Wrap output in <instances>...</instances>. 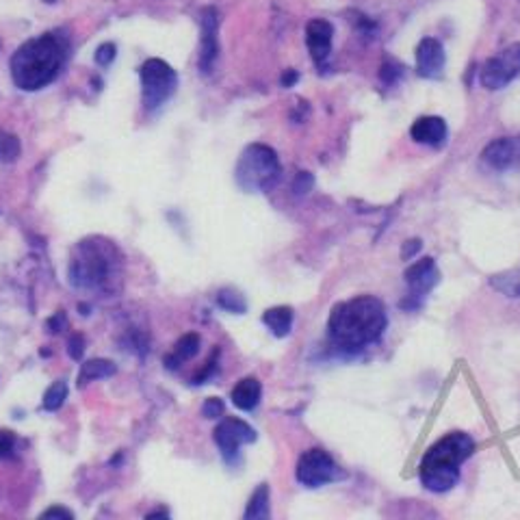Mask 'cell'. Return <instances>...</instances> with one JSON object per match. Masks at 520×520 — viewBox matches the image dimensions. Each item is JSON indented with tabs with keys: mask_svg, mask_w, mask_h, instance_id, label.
Wrapping results in <instances>:
<instances>
[{
	"mask_svg": "<svg viewBox=\"0 0 520 520\" xmlns=\"http://www.w3.org/2000/svg\"><path fill=\"white\" fill-rule=\"evenodd\" d=\"M389 326L384 304L373 295H358L334 306L328 321L329 347L340 356H358L378 343Z\"/></svg>",
	"mask_w": 520,
	"mask_h": 520,
	"instance_id": "6da1fadb",
	"label": "cell"
},
{
	"mask_svg": "<svg viewBox=\"0 0 520 520\" xmlns=\"http://www.w3.org/2000/svg\"><path fill=\"white\" fill-rule=\"evenodd\" d=\"M68 39L44 33L25 42L11 57V78L22 91H39L55 83L68 61Z\"/></svg>",
	"mask_w": 520,
	"mask_h": 520,
	"instance_id": "7a4b0ae2",
	"label": "cell"
},
{
	"mask_svg": "<svg viewBox=\"0 0 520 520\" xmlns=\"http://www.w3.org/2000/svg\"><path fill=\"white\" fill-rule=\"evenodd\" d=\"M477 451V442L464 432H449L436 441L419 464V479L425 490L442 494L453 488L460 479L464 462Z\"/></svg>",
	"mask_w": 520,
	"mask_h": 520,
	"instance_id": "3957f363",
	"label": "cell"
},
{
	"mask_svg": "<svg viewBox=\"0 0 520 520\" xmlns=\"http://www.w3.org/2000/svg\"><path fill=\"white\" fill-rule=\"evenodd\" d=\"M120 252L111 241L85 239L80 241L69 260L68 280L77 288L96 291L115 276L120 265Z\"/></svg>",
	"mask_w": 520,
	"mask_h": 520,
	"instance_id": "277c9868",
	"label": "cell"
},
{
	"mask_svg": "<svg viewBox=\"0 0 520 520\" xmlns=\"http://www.w3.org/2000/svg\"><path fill=\"white\" fill-rule=\"evenodd\" d=\"M280 159L265 143H252L243 150L234 167V181L247 193H267L280 181Z\"/></svg>",
	"mask_w": 520,
	"mask_h": 520,
	"instance_id": "5b68a950",
	"label": "cell"
},
{
	"mask_svg": "<svg viewBox=\"0 0 520 520\" xmlns=\"http://www.w3.org/2000/svg\"><path fill=\"white\" fill-rule=\"evenodd\" d=\"M141 78V100L146 111H156L170 100L178 87V74L163 59H148L139 69Z\"/></svg>",
	"mask_w": 520,
	"mask_h": 520,
	"instance_id": "8992f818",
	"label": "cell"
},
{
	"mask_svg": "<svg viewBox=\"0 0 520 520\" xmlns=\"http://www.w3.org/2000/svg\"><path fill=\"white\" fill-rule=\"evenodd\" d=\"M295 477L306 488H321V485L338 482L343 477V471H340V466L326 449L315 447L299 455Z\"/></svg>",
	"mask_w": 520,
	"mask_h": 520,
	"instance_id": "52a82bcc",
	"label": "cell"
},
{
	"mask_svg": "<svg viewBox=\"0 0 520 520\" xmlns=\"http://www.w3.org/2000/svg\"><path fill=\"white\" fill-rule=\"evenodd\" d=\"M403 277H406L408 295L401 299V302H399V308L412 312L423 306L427 293H430L432 288L441 282V271H438L432 256H425L410 265Z\"/></svg>",
	"mask_w": 520,
	"mask_h": 520,
	"instance_id": "ba28073f",
	"label": "cell"
},
{
	"mask_svg": "<svg viewBox=\"0 0 520 520\" xmlns=\"http://www.w3.org/2000/svg\"><path fill=\"white\" fill-rule=\"evenodd\" d=\"M520 77V42L510 44L479 68V83L485 89H503Z\"/></svg>",
	"mask_w": 520,
	"mask_h": 520,
	"instance_id": "9c48e42d",
	"label": "cell"
},
{
	"mask_svg": "<svg viewBox=\"0 0 520 520\" xmlns=\"http://www.w3.org/2000/svg\"><path fill=\"white\" fill-rule=\"evenodd\" d=\"M213 441H215L219 453L228 464H234L239 460V449L243 444H250L256 441V430L245 421L228 416L213 432Z\"/></svg>",
	"mask_w": 520,
	"mask_h": 520,
	"instance_id": "30bf717a",
	"label": "cell"
},
{
	"mask_svg": "<svg viewBox=\"0 0 520 520\" xmlns=\"http://www.w3.org/2000/svg\"><path fill=\"white\" fill-rule=\"evenodd\" d=\"M200 69L208 74L215 66L219 55V11L215 7H204L200 14Z\"/></svg>",
	"mask_w": 520,
	"mask_h": 520,
	"instance_id": "8fae6325",
	"label": "cell"
},
{
	"mask_svg": "<svg viewBox=\"0 0 520 520\" xmlns=\"http://www.w3.org/2000/svg\"><path fill=\"white\" fill-rule=\"evenodd\" d=\"M332 37H334V26L328 20H310L306 26V44H308V52L315 61V66L319 68V72L326 68L329 59V52H332Z\"/></svg>",
	"mask_w": 520,
	"mask_h": 520,
	"instance_id": "7c38bea8",
	"label": "cell"
},
{
	"mask_svg": "<svg viewBox=\"0 0 520 520\" xmlns=\"http://www.w3.org/2000/svg\"><path fill=\"white\" fill-rule=\"evenodd\" d=\"M447 55H444L442 44L436 37L421 39L416 46V69L425 78H441Z\"/></svg>",
	"mask_w": 520,
	"mask_h": 520,
	"instance_id": "4fadbf2b",
	"label": "cell"
},
{
	"mask_svg": "<svg viewBox=\"0 0 520 520\" xmlns=\"http://www.w3.org/2000/svg\"><path fill=\"white\" fill-rule=\"evenodd\" d=\"M482 163L493 172L516 170V139L499 137L490 141L482 152Z\"/></svg>",
	"mask_w": 520,
	"mask_h": 520,
	"instance_id": "5bb4252c",
	"label": "cell"
},
{
	"mask_svg": "<svg viewBox=\"0 0 520 520\" xmlns=\"http://www.w3.org/2000/svg\"><path fill=\"white\" fill-rule=\"evenodd\" d=\"M447 121L442 118H436V115H425V118H419L410 129V137L414 139L416 143H423V146L432 148H441L444 141H447Z\"/></svg>",
	"mask_w": 520,
	"mask_h": 520,
	"instance_id": "9a60e30c",
	"label": "cell"
},
{
	"mask_svg": "<svg viewBox=\"0 0 520 520\" xmlns=\"http://www.w3.org/2000/svg\"><path fill=\"white\" fill-rule=\"evenodd\" d=\"M260 397H263V386L256 378H243L239 384L233 389V403L243 412H252V410L258 408Z\"/></svg>",
	"mask_w": 520,
	"mask_h": 520,
	"instance_id": "2e32d148",
	"label": "cell"
},
{
	"mask_svg": "<svg viewBox=\"0 0 520 520\" xmlns=\"http://www.w3.org/2000/svg\"><path fill=\"white\" fill-rule=\"evenodd\" d=\"M200 345H202L200 334H195V332H189L178 338L176 345H173L172 356L165 358L167 369H178L182 362L193 360V358L200 354Z\"/></svg>",
	"mask_w": 520,
	"mask_h": 520,
	"instance_id": "e0dca14e",
	"label": "cell"
},
{
	"mask_svg": "<svg viewBox=\"0 0 520 520\" xmlns=\"http://www.w3.org/2000/svg\"><path fill=\"white\" fill-rule=\"evenodd\" d=\"M293 319H295V312L291 306H276V308L265 310V315H263V323L277 338H285L291 334Z\"/></svg>",
	"mask_w": 520,
	"mask_h": 520,
	"instance_id": "ac0fdd59",
	"label": "cell"
},
{
	"mask_svg": "<svg viewBox=\"0 0 520 520\" xmlns=\"http://www.w3.org/2000/svg\"><path fill=\"white\" fill-rule=\"evenodd\" d=\"M118 373V367L111 360H102V358H94V360L83 362L78 373V389H85L89 381L94 380H104V378H113Z\"/></svg>",
	"mask_w": 520,
	"mask_h": 520,
	"instance_id": "d6986e66",
	"label": "cell"
},
{
	"mask_svg": "<svg viewBox=\"0 0 520 520\" xmlns=\"http://www.w3.org/2000/svg\"><path fill=\"white\" fill-rule=\"evenodd\" d=\"M269 485L267 484H260L256 490H254V494L250 496V501H247V507H245V520H265L269 518Z\"/></svg>",
	"mask_w": 520,
	"mask_h": 520,
	"instance_id": "ffe728a7",
	"label": "cell"
},
{
	"mask_svg": "<svg viewBox=\"0 0 520 520\" xmlns=\"http://www.w3.org/2000/svg\"><path fill=\"white\" fill-rule=\"evenodd\" d=\"M490 285H493L496 291L505 295V297H520V267L514 271H505V274H496L490 277Z\"/></svg>",
	"mask_w": 520,
	"mask_h": 520,
	"instance_id": "44dd1931",
	"label": "cell"
},
{
	"mask_svg": "<svg viewBox=\"0 0 520 520\" xmlns=\"http://www.w3.org/2000/svg\"><path fill=\"white\" fill-rule=\"evenodd\" d=\"M217 306L225 312H233V315H243L247 310L245 297L234 288H222L217 293Z\"/></svg>",
	"mask_w": 520,
	"mask_h": 520,
	"instance_id": "7402d4cb",
	"label": "cell"
},
{
	"mask_svg": "<svg viewBox=\"0 0 520 520\" xmlns=\"http://www.w3.org/2000/svg\"><path fill=\"white\" fill-rule=\"evenodd\" d=\"M68 392H69V386H68L66 380L55 381V384H52L50 389L44 392V410L46 412H57V410H59L63 403H66Z\"/></svg>",
	"mask_w": 520,
	"mask_h": 520,
	"instance_id": "603a6c76",
	"label": "cell"
},
{
	"mask_svg": "<svg viewBox=\"0 0 520 520\" xmlns=\"http://www.w3.org/2000/svg\"><path fill=\"white\" fill-rule=\"evenodd\" d=\"M20 152V139L11 132L0 130V163H14Z\"/></svg>",
	"mask_w": 520,
	"mask_h": 520,
	"instance_id": "cb8c5ba5",
	"label": "cell"
},
{
	"mask_svg": "<svg viewBox=\"0 0 520 520\" xmlns=\"http://www.w3.org/2000/svg\"><path fill=\"white\" fill-rule=\"evenodd\" d=\"M217 369H219V349L213 351V356H211V358H208V360H206L204 367H202V371H200L198 375H195V378H193V380H191V384H193V386L206 384V381H208V380H211V378H213V375H215V373H217Z\"/></svg>",
	"mask_w": 520,
	"mask_h": 520,
	"instance_id": "d4e9b609",
	"label": "cell"
},
{
	"mask_svg": "<svg viewBox=\"0 0 520 520\" xmlns=\"http://www.w3.org/2000/svg\"><path fill=\"white\" fill-rule=\"evenodd\" d=\"M380 77H381V80H384L386 85H395L399 78L403 77V66L401 63H397V61H386L384 66H381V69H380Z\"/></svg>",
	"mask_w": 520,
	"mask_h": 520,
	"instance_id": "484cf974",
	"label": "cell"
},
{
	"mask_svg": "<svg viewBox=\"0 0 520 520\" xmlns=\"http://www.w3.org/2000/svg\"><path fill=\"white\" fill-rule=\"evenodd\" d=\"M115 57H118V48H115V44L113 42H104L98 46V50H96V63L100 68H107V66H111Z\"/></svg>",
	"mask_w": 520,
	"mask_h": 520,
	"instance_id": "4316f807",
	"label": "cell"
},
{
	"mask_svg": "<svg viewBox=\"0 0 520 520\" xmlns=\"http://www.w3.org/2000/svg\"><path fill=\"white\" fill-rule=\"evenodd\" d=\"M312 187H315V176H312L310 172H299L297 176H295L291 189L295 195H306L308 191H312Z\"/></svg>",
	"mask_w": 520,
	"mask_h": 520,
	"instance_id": "83f0119b",
	"label": "cell"
},
{
	"mask_svg": "<svg viewBox=\"0 0 520 520\" xmlns=\"http://www.w3.org/2000/svg\"><path fill=\"white\" fill-rule=\"evenodd\" d=\"M224 412H225V403L219 397L206 399L204 406H202V414H204L206 419H219V416H224Z\"/></svg>",
	"mask_w": 520,
	"mask_h": 520,
	"instance_id": "f1b7e54d",
	"label": "cell"
},
{
	"mask_svg": "<svg viewBox=\"0 0 520 520\" xmlns=\"http://www.w3.org/2000/svg\"><path fill=\"white\" fill-rule=\"evenodd\" d=\"M16 451V436L7 430H0V460H7Z\"/></svg>",
	"mask_w": 520,
	"mask_h": 520,
	"instance_id": "f546056e",
	"label": "cell"
},
{
	"mask_svg": "<svg viewBox=\"0 0 520 520\" xmlns=\"http://www.w3.org/2000/svg\"><path fill=\"white\" fill-rule=\"evenodd\" d=\"M68 354L69 358H74V360H80L85 354V338L83 334H72L68 340Z\"/></svg>",
	"mask_w": 520,
	"mask_h": 520,
	"instance_id": "4dcf8cb0",
	"label": "cell"
},
{
	"mask_svg": "<svg viewBox=\"0 0 520 520\" xmlns=\"http://www.w3.org/2000/svg\"><path fill=\"white\" fill-rule=\"evenodd\" d=\"M39 518L42 520H72L74 512L68 510V507H63V505H55V507H48V510L39 514Z\"/></svg>",
	"mask_w": 520,
	"mask_h": 520,
	"instance_id": "1f68e13d",
	"label": "cell"
},
{
	"mask_svg": "<svg viewBox=\"0 0 520 520\" xmlns=\"http://www.w3.org/2000/svg\"><path fill=\"white\" fill-rule=\"evenodd\" d=\"M66 312H55V315L50 317L48 323H46V328H48V332L52 334H57V332H61L63 328H66Z\"/></svg>",
	"mask_w": 520,
	"mask_h": 520,
	"instance_id": "d6a6232c",
	"label": "cell"
},
{
	"mask_svg": "<svg viewBox=\"0 0 520 520\" xmlns=\"http://www.w3.org/2000/svg\"><path fill=\"white\" fill-rule=\"evenodd\" d=\"M419 252H421V241H419V239H410V241L403 243V247H401V258H403V260H412Z\"/></svg>",
	"mask_w": 520,
	"mask_h": 520,
	"instance_id": "836d02e7",
	"label": "cell"
},
{
	"mask_svg": "<svg viewBox=\"0 0 520 520\" xmlns=\"http://www.w3.org/2000/svg\"><path fill=\"white\" fill-rule=\"evenodd\" d=\"M297 80H299V74L295 72V69H286V72L282 74L280 83H282V87H293L295 83H297Z\"/></svg>",
	"mask_w": 520,
	"mask_h": 520,
	"instance_id": "e575fe53",
	"label": "cell"
},
{
	"mask_svg": "<svg viewBox=\"0 0 520 520\" xmlns=\"http://www.w3.org/2000/svg\"><path fill=\"white\" fill-rule=\"evenodd\" d=\"M514 139H516V170H520V135Z\"/></svg>",
	"mask_w": 520,
	"mask_h": 520,
	"instance_id": "d590c367",
	"label": "cell"
},
{
	"mask_svg": "<svg viewBox=\"0 0 520 520\" xmlns=\"http://www.w3.org/2000/svg\"><path fill=\"white\" fill-rule=\"evenodd\" d=\"M44 3H48V5H52V3H57V0H44Z\"/></svg>",
	"mask_w": 520,
	"mask_h": 520,
	"instance_id": "8d00e7d4",
	"label": "cell"
}]
</instances>
